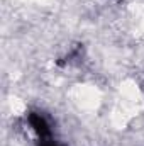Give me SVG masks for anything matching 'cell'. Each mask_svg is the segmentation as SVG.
Wrapping results in <instances>:
<instances>
[{"label": "cell", "instance_id": "7a4b0ae2", "mask_svg": "<svg viewBox=\"0 0 144 146\" xmlns=\"http://www.w3.org/2000/svg\"><path fill=\"white\" fill-rule=\"evenodd\" d=\"M37 146H61V145L56 143V141L51 138V139H42V141H39V145Z\"/></svg>", "mask_w": 144, "mask_h": 146}, {"label": "cell", "instance_id": "6da1fadb", "mask_svg": "<svg viewBox=\"0 0 144 146\" xmlns=\"http://www.w3.org/2000/svg\"><path fill=\"white\" fill-rule=\"evenodd\" d=\"M27 124H29V127L37 134L39 141L51 139L53 138V126H51L49 119L42 112H37V110L29 112L27 114Z\"/></svg>", "mask_w": 144, "mask_h": 146}]
</instances>
